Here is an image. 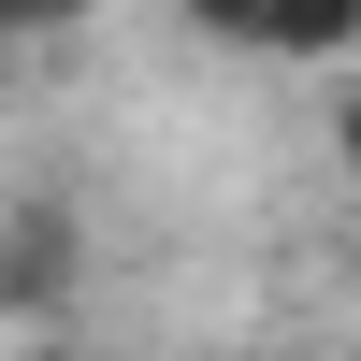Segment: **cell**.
Listing matches in <instances>:
<instances>
[{
  "label": "cell",
  "mask_w": 361,
  "mask_h": 361,
  "mask_svg": "<svg viewBox=\"0 0 361 361\" xmlns=\"http://www.w3.org/2000/svg\"><path fill=\"white\" fill-rule=\"evenodd\" d=\"M260 58H361V0H260Z\"/></svg>",
  "instance_id": "7a4b0ae2"
},
{
  "label": "cell",
  "mask_w": 361,
  "mask_h": 361,
  "mask_svg": "<svg viewBox=\"0 0 361 361\" xmlns=\"http://www.w3.org/2000/svg\"><path fill=\"white\" fill-rule=\"evenodd\" d=\"M87 289V217L58 188H29V202H0V318H58Z\"/></svg>",
  "instance_id": "6da1fadb"
},
{
  "label": "cell",
  "mask_w": 361,
  "mask_h": 361,
  "mask_svg": "<svg viewBox=\"0 0 361 361\" xmlns=\"http://www.w3.org/2000/svg\"><path fill=\"white\" fill-rule=\"evenodd\" d=\"M58 361H73V347H58Z\"/></svg>",
  "instance_id": "8992f818"
},
{
  "label": "cell",
  "mask_w": 361,
  "mask_h": 361,
  "mask_svg": "<svg viewBox=\"0 0 361 361\" xmlns=\"http://www.w3.org/2000/svg\"><path fill=\"white\" fill-rule=\"evenodd\" d=\"M333 159L361 173V87H333Z\"/></svg>",
  "instance_id": "5b68a950"
},
{
  "label": "cell",
  "mask_w": 361,
  "mask_h": 361,
  "mask_svg": "<svg viewBox=\"0 0 361 361\" xmlns=\"http://www.w3.org/2000/svg\"><path fill=\"white\" fill-rule=\"evenodd\" d=\"M87 0H0V44H44V29H73Z\"/></svg>",
  "instance_id": "277c9868"
},
{
  "label": "cell",
  "mask_w": 361,
  "mask_h": 361,
  "mask_svg": "<svg viewBox=\"0 0 361 361\" xmlns=\"http://www.w3.org/2000/svg\"><path fill=\"white\" fill-rule=\"evenodd\" d=\"M173 15H188L202 44H260V0H173Z\"/></svg>",
  "instance_id": "3957f363"
}]
</instances>
